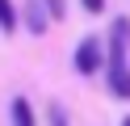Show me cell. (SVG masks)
<instances>
[{
	"mask_svg": "<svg viewBox=\"0 0 130 126\" xmlns=\"http://www.w3.org/2000/svg\"><path fill=\"white\" fill-rule=\"evenodd\" d=\"M84 8H88V13H101V8H105V0H84Z\"/></svg>",
	"mask_w": 130,
	"mask_h": 126,
	"instance_id": "cell-8",
	"label": "cell"
},
{
	"mask_svg": "<svg viewBox=\"0 0 130 126\" xmlns=\"http://www.w3.org/2000/svg\"><path fill=\"white\" fill-rule=\"evenodd\" d=\"M105 55H109V46H101V38H84V42L76 46V72H80V76H96Z\"/></svg>",
	"mask_w": 130,
	"mask_h": 126,
	"instance_id": "cell-2",
	"label": "cell"
},
{
	"mask_svg": "<svg viewBox=\"0 0 130 126\" xmlns=\"http://www.w3.org/2000/svg\"><path fill=\"white\" fill-rule=\"evenodd\" d=\"M46 13H51V21H63L67 17V4L63 0H46Z\"/></svg>",
	"mask_w": 130,
	"mask_h": 126,
	"instance_id": "cell-6",
	"label": "cell"
},
{
	"mask_svg": "<svg viewBox=\"0 0 130 126\" xmlns=\"http://www.w3.org/2000/svg\"><path fill=\"white\" fill-rule=\"evenodd\" d=\"M25 25H29L34 34H46V25H51V13H46L42 4H34V0H29V4H25Z\"/></svg>",
	"mask_w": 130,
	"mask_h": 126,
	"instance_id": "cell-3",
	"label": "cell"
},
{
	"mask_svg": "<svg viewBox=\"0 0 130 126\" xmlns=\"http://www.w3.org/2000/svg\"><path fill=\"white\" fill-rule=\"evenodd\" d=\"M109 55H105V80H109V92L126 101L130 97V67H126V46H130V21H113L109 34Z\"/></svg>",
	"mask_w": 130,
	"mask_h": 126,
	"instance_id": "cell-1",
	"label": "cell"
},
{
	"mask_svg": "<svg viewBox=\"0 0 130 126\" xmlns=\"http://www.w3.org/2000/svg\"><path fill=\"white\" fill-rule=\"evenodd\" d=\"M122 126H130V118H122Z\"/></svg>",
	"mask_w": 130,
	"mask_h": 126,
	"instance_id": "cell-9",
	"label": "cell"
},
{
	"mask_svg": "<svg viewBox=\"0 0 130 126\" xmlns=\"http://www.w3.org/2000/svg\"><path fill=\"white\" fill-rule=\"evenodd\" d=\"M0 30L13 34L17 30V13H13V0H0Z\"/></svg>",
	"mask_w": 130,
	"mask_h": 126,
	"instance_id": "cell-5",
	"label": "cell"
},
{
	"mask_svg": "<svg viewBox=\"0 0 130 126\" xmlns=\"http://www.w3.org/2000/svg\"><path fill=\"white\" fill-rule=\"evenodd\" d=\"M13 126H38V122H34V109H29V101H25V97L13 101Z\"/></svg>",
	"mask_w": 130,
	"mask_h": 126,
	"instance_id": "cell-4",
	"label": "cell"
},
{
	"mask_svg": "<svg viewBox=\"0 0 130 126\" xmlns=\"http://www.w3.org/2000/svg\"><path fill=\"white\" fill-rule=\"evenodd\" d=\"M46 118H51V126H67V114H63V105H51V109H46Z\"/></svg>",
	"mask_w": 130,
	"mask_h": 126,
	"instance_id": "cell-7",
	"label": "cell"
}]
</instances>
